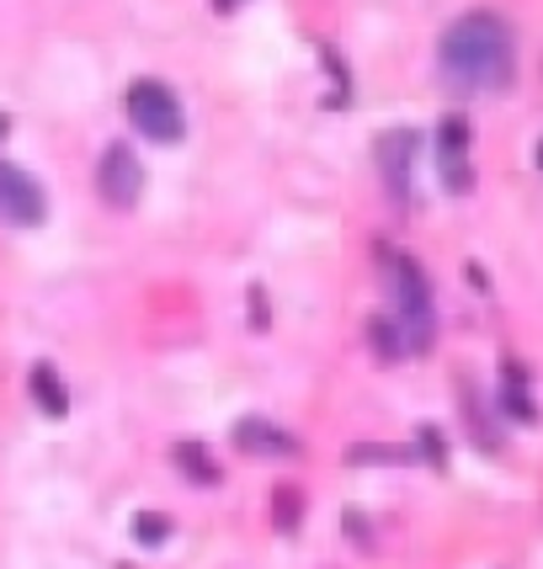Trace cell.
I'll return each instance as SVG.
<instances>
[{"instance_id":"obj_1","label":"cell","mask_w":543,"mask_h":569,"mask_svg":"<svg viewBox=\"0 0 543 569\" xmlns=\"http://www.w3.org/2000/svg\"><path fill=\"white\" fill-rule=\"evenodd\" d=\"M437 74L453 97H495L517 80V32L495 11H464L437 38Z\"/></svg>"},{"instance_id":"obj_4","label":"cell","mask_w":543,"mask_h":569,"mask_svg":"<svg viewBox=\"0 0 543 569\" xmlns=\"http://www.w3.org/2000/svg\"><path fill=\"white\" fill-rule=\"evenodd\" d=\"M373 160H378V181L389 202H411V187H416V166H421V133L416 128H389L378 144H373Z\"/></svg>"},{"instance_id":"obj_10","label":"cell","mask_w":543,"mask_h":569,"mask_svg":"<svg viewBox=\"0 0 543 569\" xmlns=\"http://www.w3.org/2000/svg\"><path fill=\"white\" fill-rule=\"evenodd\" d=\"M139 538H145V543H160V538H166V521H139Z\"/></svg>"},{"instance_id":"obj_5","label":"cell","mask_w":543,"mask_h":569,"mask_svg":"<svg viewBox=\"0 0 543 569\" xmlns=\"http://www.w3.org/2000/svg\"><path fill=\"white\" fill-rule=\"evenodd\" d=\"M97 192H101V202H107V208H134V202L145 198V166H139V154H134L124 139L101 149Z\"/></svg>"},{"instance_id":"obj_8","label":"cell","mask_w":543,"mask_h":569,"mask_svg":"<svg viewBox=\"0 0 543 569\" xmlns=\"http://www.w3.org/2000/svg\"><path fill=\"white\" fill-rule=\"evenodd\" d=\"M235 442L246 447V452H294V437H283L267 421H240L235 426Z\"/></svg>"},{"instance_id":"obj_6","label":"cell","mask_w":543,"mask_h":569,"mask_svg":"<svg viewBox=\"0 0 543 569\" xmlns=\"http://www.w3.org/2000/svg\"><path fill=\"white\" fill-rule=\"evenodd\" d=\"M0 219L17 223V229H38V223L49 219L43 187H38L22 166H11V160H0Z\"/></svg>"},{"instance_id":"obj_2","label":"cell","mask_w":543,"mask_h":569,"mask_svg":"<svg viewBox=\"0 0 543 569\" xmlns=\"http://www.w3.org/2000/svg\"><path fill=\"white\" fill-rule=\"evenodd\" d=\"M384 288H389V325L399 330L405 351H426L437 336V303H432V282L416 267V256H389L384 261Z\"/></svg>"},{"instance_id":"obj_9","label":"cell","mask_w":543,"mask_h":569,"mask_svg":"<svg viewBox=\"0 0 543 569\" xmlns=\"http://www.w3.org/2000/svg\"><path fill=\"white\" fill-rule=\"evenodd\" d=\"M32 399H38V410H49L53 421L70 410V395H65V383H59V372L43 362V368H32Z\"/></svg>"},{"instance_id":"obj_7","label":"cell","mask_w":543,"mask_h":569,"mask_svg":"<svg viewBox=\"0 0 543 569\" xmlns=\"http://www.w3.org/2000/svg\"><path fill=\"white\" fill-rule=\"evenodd\" d=\"M437 171H443L447 192H470V187H474L470 123H464V118H443V128H437Z\"/></svg>"},{"instance_id":"obj_11","label":"cell","mask_w":543,"mask_h":569,"mask_svg":"<svg viewBox=\"0 0 543 569\" xmlns=\"http://www.w3.org/2000/svg\"><path fill=\"white\" fill-rule=\"evenodd\" d=\"M6 128H11V118H6V112H0V139H6Z\"/></svg>"},{"instance_id":"obj_3","label":"cell","mask_w":543,"mask_h":569,"mask_svg":"<svg viewBox=\"0 0 543 569\" xmlns=\"http://www.w3.org/2000/svg\"><path fill=\"white\" fill-rule=\"evenodd\" d=\"M124 118L145 133L149 144H181V139H187V112H181V97H176L166 80H128Z\"/></svg>"}]
</instances>
